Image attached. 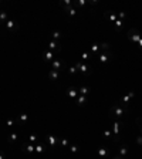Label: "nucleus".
Here are the masks:
<instances>
[{
	"instance_id": "1",
	"label": "nucleus",
	"mask_w": 142,
	"mask_h": 159,
	"mask_svg": "<svg viewBox=\"0 0 142 159\" xmlns=\"http://www.w3.org/2000/svg\"><path fill=\"white\" fill-rule=\"evenodd\" d=\"M127 112H128V105H124V104H121V102L114 104V105L111 107V110H109V115L114 119L122 118Z\"/></svg>"
},
{
	"instance_id": "2",
	"label": "nucleus",
	"mask_w": 142,
	"mask_h": 159,
	"mask_svg": "<svg viewBox=\"0 0 142 159\" xmlns=\"http://www.w3.org/2000/svg\"><path fill=\"white\" fill-rule=\"evenodd\" d=\"M111 129H112V141L114 142H119L121 141V124H119L118 119L114 121Z\"/></svg>"
},
{
	"instance_id": "3",
	"label": "nucleus",
	"mask_w": 142,
	"mask_h": 159,
	"mask_svg": "<svg viewBox=\"0 0 142 159\" xmlns=\"http://www.w3.org/2000/svg\"><path fill=\"white\" fill-rule=\"evenodd\" d=\"M127 36H128V39L131 40L134 44H138L139 43V40H141V33L137 30V29H129L128 30V33H127Z\"/></svg>"
},
{
	"instance_id": "4",
	"label": "nucleus",
	"mask_w": 142,
	"mask_h": 159,
	"mask_svg": "<svg viewBox=\"0 0 142 159\" xmlns=\"http://www.w3.org/2000/svg\"><path fill=\"white\" fill-rule=\"evenodd\" d=\"M75 67H77V70H78V73H81L82 75H88L90 73H91V70H90V67L85 64V63H82V61H77V64H75Z\"/></svg>"
},
{
	"instance_id": "5",
	"label": "nucleus",
	"mask_w": 142,
	"mask_h": 159,
	"mask_svg": "<svg viewBox=\"0 0 142 159\" xmlns=\"http://www.w3.org/2000/svg\"><path fill=\"white\" fill-rule=\"evenodd\" d=\"M4 27L7 31H17L19 30V23H16L14 20H7L4 23Z\"/></svg>"
},
{
	"instance_id": "6",
	"label": "nucleus",
	"mask_w": 142,
	"mask_h": 159,
	"mask_svg": "<svg viewBox=\"0 0 142 159\" xmlns=\"http://www.w3.org/2000/svg\"><path fill=\"white\" fill-rule=\"evenodd\" d=\"M48 50H51V51L54 50V53H56V54H58V53L61 51V45H60V43H58V41L50 39V41H48Z\"/></svg>"
},
{
	"instance_id": "7",
	"label": "nucleus",
	"mask_w": 142,
	"mask_h": 159,
	"mask_svg": "<svg viewBox=\"0 0 142 159\" xmlns=\"http://www.w3.org/2000/svg\"><path fill=\"white\" fill-rule=\"evenodd\" d=\"M61 67H63V60H61L60 57H56V58L51 61V64H50V68L57 70V71H61Z\"/></svg>"
},
{
	"instance_id": "8",
	"label": "nucleus",
	"mask_w": 142,
	"mask_h": 159,
	"mask_svg": "<svg viewBox=\"0 0 142 159\" xmlns=\"http://www.w3.org/2000/svg\"><path fill=\"white\" fill-rule=\"evenodd\" d=\"M56 58V53L54 51H51V50H47V51H44V54H43V60H44V63H50L51 64V61Z\"/></svg>"
},
{
	"instance_id": "9",
	"label": "nucleus",
	"mask_w": 142,
	"mask_h": 159,
	"mask_svg": "<svg viewBox=\"0 0 142 159\" xmlns=\"http://www.w3.org/2000/svg\"><path fill=\"white\" fill-rule=\"evenodd\" d=\"M67 95L70 97L71 100H77V97L80 95V92H78V90H77L75 87H72V85H71V87L67 88Z\"/></svg>"
},
{
	"instance_id": "10",
	"label": "nucleus",
	"mask_w": 142,
	"mask_h": 159,
	"mask_svg": "<svg viewBox=\"0 0 142 159\" xmlns=\"http://www.w3.org/2000/svg\"><path fill=\"white\" fill-rule=\"evenodd\" d=\"M134 97H135V92H134V91H129L127 95L122 97V100H121L119 102L124 104V105H128V107H129V101H131V98H134Z\"/></svg>"
},
{
	"instance_id": "11",
	"label": "nucleus",
	"mask_w": 142,
	"mask_h": 159,
	"mask_svg": "<svg viewBox=\"0 0 142 159\" xmlns=\"http://www.w3.org/2000/svg\"><path fill=\"white\" fill-rule=\"evenodd\" d=\"M21 151H23V152H27L29 155H31V154H34V151H36V146H34V145H31L30 142H26V144L23 145V148H21Z\"/></svg>"
},
{
	"instance_id": "12",
	"label": "nucleus",
	"mask_w": 142,
	"mask_h": 159,
	"mask_svg": "<svg viewBox=\"0 0 142 159\" xmlns=\"http://www.w3.org/2000/svg\"><path fill=\"white\" fill-rule=\"evenodd\" d=\"M98 60H100V63H101V64H107V63L111 60V53H109V51H107V53H101V54L98 55Z\"/></svg>"
},
{
	"instance_id": "13",
	"label": "nucleus",
	"mask_w": 142,
	"mask_h": 159,
	"mask_svg": "<svg viewBox=\"0 0 142 159\" xmlns=\"http://www.w3.org/2000/svg\"><path fill=\"white\" fill-rule=\"evenodd\" d=\"M104 16H105L109 21H112V23H115V21H117V17H118V16H117V11H112V10H107Z\"/></svg>"
},
{
	"instance_id": "14",
	"label": "nucleus",
	"mask_w": 142,
	"mask_h": 159,
	"mask_svg": "<svg viewBox=\"0 0 142 159\" xmlns=\"http://www.w3.org/2000/svg\"><path fill=\"white\" fill-rule=\"evenodd\" d=\"M47 142H48V145H50L51 148H54L57 144H60V139H58L57 136H54V135H48V136H47Z\"/></svg>"
},
{
	"instance_id": "15",
	"label": "nucleus",
	"mask_w": 142,
	"mask_h": 159,
	"mask_svg": "<svg viewBox=\"0 0 142 159\" xmlns=\"http://www.w3.org/2000/svg\"><path fill=\"white\" fill-rule=\"evenodd\" d=\"M48 78L51 80V81H57V80L60 78V71L50 68V70H48Z\"/></svg>"
},
{
	"instance_id": "16",
	"label": "nucleus",
	"mask_w": 142,
	"mask_h": 159,
	"mask_svg": "<svg viewBox=\"0 0 142 159\" xmlns=\"http://www.w3.org/2000/svg\"><path fill=\"white\" fill-rule=\"evenodd\" d=\"M64 11H66V14H67L68 17H71V19H72V17H75V16H77V13H78V11H77L72 6H70V7H64Z\"/></svg>"
},
{
	"instance_id": "17",
	"label": "nucleus",
	"mask_w": 142,
	"mask_h": 159,
	"mask_svg": "<svg viewBox=\"0 0 142 159\" xmlns=\"http://www.w3.org/2000/svg\"><path fill=\"white\" fill-rule=\"evenodd\" d=\"M97 154H98L100 158H107L108 156V149H107L105 146H100L98 151H97Z\"/></svg>"
},
{
	"instance_id": "18",
	"label": "nucleus",
	"mask_w": 142,
	"mask_h": 159,
	"mask_svg": "<svg viewBox=\"0 0 142 159\" xmlns=\"http://www.w3.org/2000/svg\"><path fill=\"white\" fill-rule=\"evenodd\" d=\"M75 101H77V105H78V107H82V105H84V104L87 102V97H85V95H81V94H80V95L77 97V100H75Z\"/></svg>"
},
{
	"instance_id": "19",
	"label": "nucleus",
	"mask_w": 142,
	"mask_h": 159,
	"mask_svg": "<svg viewBox=\"0 0 142 159\" xmlns=\"http://www.w3.org/2000/svg\"><path fill=\"white\" fill-rule=\"evenodd\" d=\"M102 138L112 139V129H111V128H105V129L102 131Z\"/></svg>"
},
{
	"instance_id": "20",
	"label": "nucleus",
	"mask_w": 142,
	"mask_h": 159,
	"mask_svg": "<svg viewBox=\"0 0 142 159\" xmlns=\"http://www.w3.org/2000/svg\"><path fill=\"white\" fill-rule=\"evenodd\" d=\"M128 155V146L127 145H121L119 146V156L121 158H125Z\"/></svg>"
},
{
	"instance_id": "21",
	"label": "nucleus",
	"mask_w": 142,
	"mask_h": 159,
	"mask_svg": "<svg viewBox=\"0 0 142 159\" xmlns=\"http://www.w3.org/2000/svg\"><path fill=\"white\" fill-rule=\"evenodd\" d=\"M90 91H91V88L87 87V85H81L80 90H78V92H80L81 95H87V94H90Z\"/></svg>"
},
{
	"instance_id": "22",
	"label": "nucleus",
	"mask_w": 142,
	"mask_h": 159,
	"mask_svg": "<svg viewBox=\"0 0 142 159\" xmlns=\"http://www.w3.org/2000/svg\"><path fill=\"white\" fill-rule=\"evenodd\" d=\"M115 24V30L119 33V31H122V27H124V21L122 20H119V19H117V21L114 23Z\"/></svg>"
},
{
	"instance_id": "23",
	"label": "nucleus",
	"mask_w": 142,
	"mask_h": 159,
	"mask_svg": "<svg viewBox=\"0 0 142 159\" xmlns=\"http://www.w3.org/2000/svg\"><path fill=\"white\" fill-rule=\"evenodd\" d=\"M17 138H19V136H17V134H16V132H11V134L9 135L7 141H9V144H14V142L17 141Z\"/></svg>"
},
{
	"instance_id": "24",
	"label": "nucleus",
	"mask_w": 142,
	"mask_h": 159,
	"mask_svg": "<svg viewBox=\"0 0 142 159\" xmlns=\"http://www.w3.org/2000/svg\"><path fill=\"white\" fill-rule=\"evenodd\" d=\"M100 50H101V53H107V51H109V43H101L100 44Z\"/></svg>"
},
{
	"instance_id": "25",
	"label": "nucleus",
	"mask_w": 142,
	"mask_h": 159,
	"mask_svg": "<svg viewBox=\"0 0 142 159\" xmlns=\"http://www.w3.org/2000/svg\"><path fill=\"white\" fill-rule=\"evenodd\" d=\"M98 50H100V44H98V43H94V44L91 45V48H90V51H91V53H92L94 55H97Z\"/></svg>"
},
{
	"instance_id": "26",
	"label": "nucleus",
	"mask_w": 142,
	"mask_h": 159,
	"mask_svg": "<svg viewBox=\"0 0 142 159\" xmlns=\"http://www.w3.org/2000/svg\"><path fill=\"white\" fill-rule=\"evenodd\" d=\"M7 20H9V19H7V13H6V11H0V24L4 26V23H6Z\"/></svg>"
},
{
	"instance_id": "27",
	"label": "nucleus",
	"mask_w": 142,
	"mask_h": 159,
	"mask_svg": "<svg viewBox=\"0 0 142 159\" xmlns=\"http://www.w3.org/2000/svg\"><path fill=\"white\" fill-rule=\"evenodd\" d=\"M60 39H61V33H60V31H53V33H51V40L60 41Z\"/></svg>"
},
{
	"instance_id": "28",
	"label": "nucleus",
	"mask_w": 142,
	"mask_h": 159,
	"mask_svg": "<svg viewBox=\"0 0 142 159\" xmlns=\"http://www.w3.org/2000/svg\"><path fill=\"white\" fill-rule=\"evenodd\" d=\"M74 3L71 1V0H64V1H60V6L64 9V7H70V6H72Z\"/></svg>"
},
{
	"instance_id": "29",
	"label": "nucleus",
	"mask_w": 142,
	"mask_h": 159,
	"mask_svg": "<svg viewBox=\"0 0 142 159\" xmlns=\"http://www.w3.org/2000/svg\"><path fill=\"white\" fill-rule=\"evenodd\" d=\"M44 149H46V148H44V146H43V145H36V154H37V155H41V154H43V152H44Z\"/></svg>"
},
{
	"instance_id": "30",
	"label": "nucleus",
	"mask_w": 142,
	"mask_h": 159,
	"mask_svg": "<svg viewBox=\"0 0 142 159\" xmlns=\"http://www.w3.org/2000/svg\"><path fill=\"white\" fill-rule=\"evenodd\" d=\"M68 149H70V152L72 154V155H75V154L78 152V146H77V145H74V144H70Z\"/></svg>"
},
{
	"instance_id": "31",
	"label": "nucleus",
	"mask_w": 142,
	"mask_h": 159,
	"mask_svg": "<svg viewBox=\"0 0 142 159\" xmlns=\"http://www.w3.org/2000/svg\"><path fill=\"white\" fill-rule=\"evenodd\" d=\"M135 124H137V125H138V128H139V135H142V118H141V117L135 118Z\"/></svg>"
},
{
	"instance_id": "32",
	"label": "nucleus",
	"mask_w": 142,
	"mask_h": 159,
	"mask_svg": "<svg viewBox=\"0 0 142 159\" xmlns=\"http://www.w3.org/2000/svg\"><path fill=\"white\" fill-rule=\"evenodd\" d=\"M77 73H78V70H77V67H75V65L68 67V74H70V75H75Z\"/></svg>"
},
{
	"instance_id": "33",
	"label": "nucleus",
	"mask_w": 142,
	"mask_h": 159,
	"mask_svg": "<svg viewBox=\"0 0 142 159\" xmlns=\"http://www.w3.org/2000/svg\"><path fill=\"white\" fill-rule=\"evenodd\" d=\"M37 139H38V138H37V135H36V134L29 135V142H30V144H36V142H37Z\"/></svg>"
},
{
	"instance_id": "34",
	"label": "nucleus",
	"mask_w": 142,
	"mask_h": 159,
	"mask_svg": "<svg viewBox=\"0 0 142 159\" xmlns=\"http://www.w3.org/2000/svg\"><path fill=\"white\" fill-rule=\"evenodd\" d=\"M60 145L64 146V148H66V146H70V141L66 139V138H64V139H60Z\"/></svg>"
},
{
	"instance_id": "35",
	"label": "nucleus",
	"mask_w": 142,
	"mask_h": 159,
	"mask_svg": "<svg viewBox=\"0 0 142 159\" xmlns=\"http://www.w3.org/2000/svg\"><path fill=\"white\" fill-rule=\"evenodd\" d=\"M27 119H29V115H27L26 112H23V114H20V121H21V122H26Z\"/></svg>"
},
{
	"instance_id": "36",
	"label": "nucleus",
	"mask_w": 142,
	"mask_h": 159,
	"mask_svg": "<svg viewBox=\"0 0 142 159\" xmlns=\"http://www.w3.org/2000/svg\"><path fill=\"white\" fill-rule=\"evenodd\" d=\"M6 125H7V126H13V125H14V119L9 118L7 121H6Z\"/></svg>"
},
{
	"instance_id": "37",
	"label": "nucleus",
	"mask_w": 142,
	"mask_h": 159,
	"mask_svg": "<svg viewBox=\"0 0 142 159\" xmlns=\"http://www.w3.org/2000/svg\"><path fill=\"white\" fill-rule=\"evenodd\" d=\"M117 16L119 17V20H122V21H124V19H125V13H124V11H118V13H117Z\"/></svg>"
},
{
	"instance_id": "38",
	"label": "nucleus",
	"mask_w": 142,
	"mask_h": 159,
	"mask_svg": "<svg viewBox=\"0 0 142 159\" xmlns=\"http://www.w3.org/2000/svg\"><path fill=\"white\" fill-rule=\"evenodd\" d=\"M81 58H82V61H85V60H88V58H90V54H88L87 51H84V53H82V55H81Z\"/></svg>"
},
{
	"instance_id": "39",
	"label": "nucleus",
	"mask_w": 142,
	"mask_h": 159,
	"mask_svg": "<svg viewBox=\"0 0 142 159\" xmlns=\"http://www.w3.org/2000/svg\"><path fill=\"white\" fill-rule=\"evenodd\" d=\"M87 3H88V1H85V0H80V1H77L75 4H77V6H81V7H84Z\"/></svg>"
},
{
	"instance_id": "40",
	"label": "nucleus",
	"mask_w": 142,
	"mask_h": 159,
	"mask_svg": "<svg viewBox=\"0 0 142 159\" xmlns=\"http://www.w3.org/2000/svg\"><path fill=\"white\" fill-rule=\"evenodd\" d=\"M137 144H138L139 146H142V135H139V136L137 138Z\"/></svg>"
},
{
	"instance_id": "41",
	"label": "nucleus",
	"mask_w": 142,
	"mask_h": 159,
	"mask_svg": "<svg viewBox=\"0 0 142 159\" xmlns=\"http://www.w3.org/2000/svg\"><path fill=\"white\" fill-rule=\"evenodd\" d=\"M138 47L142 50V37H141V40H139V43H138Z\"/></svg>"
},
{
	"instance_id": "42",
	"label": "nucleus",
	"mask_w": 142,
	"mask_h": 159,
	"mask_svg": "<svg viewBox=\"0 0 142 159\" xmlns=\"http://www.w3.org/2000/svg\"><path fill=\"white\" fill-rule=\"evenodd\" d=\"M6 158V156H4V154H3V152H0V159H4Z\"/></svg>"
},
{
	"instance_id": "43",
	"label": "nucleus",
	"mask_w": 142,
	"mask_h": 159,
	"mask_svg": "<svg viewBox=\"0 0 142 159\" xmlns=\"http://www.w3.org/2000/svg\"><path fill=\"white\" fill-rule=\"evenodd\" d=\"M112 159H125V158H121L119 155H117V156H114V158H112Z\"/></svg>"
}]
</instances>
